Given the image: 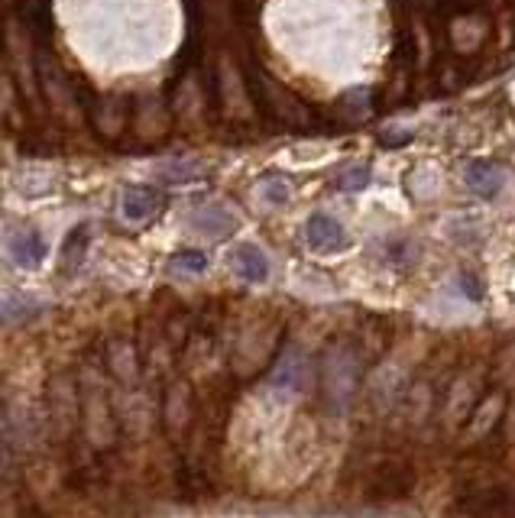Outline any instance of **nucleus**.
Returning <instances> with one entry per match:
<instances>
[{
  "label": "nucleus",
  "mask_w": 515,
  "mask_h": 518,
  "mask_svg": "<svg viewBox=\"0 0 515 518\" xmlns=\"http://www.w3.org/2000/svg\"><path fill=\"white\" fill-rule=\"evenodd\" d=\"M78 392H81V431L91 447L107 451L117 441V421L111 412V399H107V389L101 383V370L85 366L78 373Z\"/></svg>",
  "instance_id": "nucleus-1"
},
{
  "label": "nucleus",
  "mask_w": 515,
  "mask_h": 518,
  "mask_svg": "<svg viewBox=\"0 0 515 518\" xmlns=\"http://www.w3.org/2000/svg\"><path fill=\"white\" fill-rule=\"evenodd\" d=\"M46 418H49V431L52 441H72V434L81 428V392H78V379L69 373H59L49 379L46 386Z\"/></svg>",
  "instance_id": "nucleus-2"
},
{
  "label": "nucleus",
  "mask_w": 515,
  "mask_h": 518,
  "mask_svg": "<svg viewBox=\"0 0 515 518\" xmlns=\"http://www.w3.org/2000/svg\"><path fill=\"white\" fill-rule=\"evenodd\" d=\"M195 415V392L188 379H172L166 386V395H162V421H166L169 438H182L192 425Z\"/></svg>",
  "instance_id": "nucleus-3"
},
{
  "label": "nucleus",
  "mask_w": 515,
  "mask_h": 518,
  "mask_svg": "<svg viewBox=\"0 0 515 518\" xmlns=\"http://www.w3.org/2000/svg\"><path fill=\"white\" fill-rule=\"evenodd\" d=\"M503 415H506V392L503 389L486 392L483 399L477 402V408L470 412V418H467L464 444H480V441H486L496 431L499 421H503Z\"/></svg>",
  "instance_id": "nucleus-4"
},
{
  "label": "nucleus",
  "mask_w": 515,
  "mask_h": 518,
  "mask_svg": "<svg viewBox=\"0 0 515 518\" xmlns=\"http://www.w3.org/2000/svg\"><path fill=\"white\" fill-rule=\"evenodd\" d=\"M104 363H107V373H111L120 386H133L140 379V353L127 337H114L111 344H107Z\"/></svg>",
  "instance_id": "nucleus-5"
},
{
  "label": "nucleus",
  "mask_w": 515,
  "mask_h": 518,
  "mask_svg": "<svg viewBox=\"0 0 515 518\" xmlns=\"http://www.w3.org/2000/svg\"><path fill=\"white\" fill-rule=\"evenodd\" d=\"M159 208H162V195L146 185H130L124 198H120V211H124V221L130 224H146L149 217L159 214Z\"/></svg>",
  "instance_id": "nucleus-6"
},
{
  "label": "nucleus",
  "mask_w": 515,
  "mask_h": 518,
  "mask_svg": "<svg viewBox=\"0 0 515 518\" xmlns=\"http://www.w3.org/2000/svg\"><path fill=\"white\" fill-rule=\"evenodd\" d=\"M305 237L311 243V250H318V253H334L347 243L344 227L337 224L331 214H311L305 224Z\"/></svg>",
  "instance_id": "nucleus-7"
},
{
  "label": "nucleus",
  "mask_w": 515,
  "mask_h": 518,
  "mask_svg": "<svg viewBox=\"0 0 515 518\" xmlns=\"http://www.w3.org/2000/svg\"><path fill=\"white\" fill-rule=\"evenodd\" d=\"M464 182H467V188L473 195L496 198L506 185V172L499 166H493V162H470V166L464 169Z\"/></svg>",
  "instance_id": "nucleus-8"
},
{
  "label": "nucleus",
  "mask_w": 515,
  "mask_h": 518,
  "mask_svg": "<svg viewBox=\"0 0 515 518\" xmlns=\"http://www.w3.org/2000/svg\"><path fill=\"white\" fill-rule=\"evenodd\" d=\"M234 269H237L240 279L260 285L269 279V256L256 247V243H240V247L234 250Z\"/></svg>",
  "instance_id": "nucleus-9"
},
{
  "label": "nucleus",
  "mask_w": 515,
  "mask_h": 518,
  "mask_svg": "<svg viewBox=\"0 0 515 518\" xmlns=\"http://www.w3.org/2000/svg\"><path fill=\"white\" fill-rule=\"evenodd\" d=\"M192 224L208 237H227L230 230H234V214H230L224 204H201L192 214Z\"/></svg>",
  "instance_id": "nucleus-10"
},
{
  "label": "nucleus",
  "mask_w": 515,
  "mask_h": 518,
  "mask_svg": "<svg viewBox=\"0 0 515 518\" xmlns=\"http://www.w3.org/2000/svg\"><path fill=\"white\" fill-rule=\"evenodd\" d=\"M10 256L13 263L23 266V269H33L46 259V240L36 234V230H23L10 240Z\"/></svg>",
  "instance_id": "nucleus-11"
},
{
  "label": "nucleus",
  "mask_w": 515,
  "mask_h": 518,
  "mask_svg": "<svg viewBox=\"0 0 515 518\" xmlns=\"http://www.w3.org/2000/svg\"><path fill=\"white\" fill-rule=\"evenodd\" d=\"M39 311H43V305H39L36 298H30V295H7V298H0V327L33 321Z\"/></svg>",
  "instance_id": "nucleus-12"
},
{
  "label": "nucleus",
  "mask_w": 515,
  "mask_h": 518,
  "mask_svg": "<svg viewBox=\"0 0 515 518\" xmlns=\"http://www.w3.org/2000/svg\"><path fill=\"white\" fill-rule=\"evenodd\" d=\"M260 198L266 204H273V208H282L292 198V182L282 179V175H269V179L260 182Z\"/></svg>",
  "instance_id": "nucleus-13"
},
{
  "label": "nucleus",
  "mask_w": 515,
  "mask_h": 518,
  "mask_svg": "<svg viewBox=\"0 0 515 518\" xmlns=\"http://www.w3.org/2000/svg\"><path fill=\"white\" fill-rule=\"evenodd\" d=\"M88 234H91V230L85 224L75 227L72 234H69V240H65V250H62V263L65 266H78L81 263V256H85V247H88Z\"/></svg>",
  "instance_id": "nucleus-14"
},
{
  "label": "nucleus",
  "mask_w": 515,
  "mask_h": 518,
  "mask_svg": "<svg viewBox=\"0 0 515 518\" xmlns=\"http://www.w3.org/2000/svg\"><path fill=\"white\" fill-rule=\"evenodd\" d=\"M370 179H373L370 166H350L337 175V188H341V192H363V188L370 185Z\"/></svg>",
  "instance_id": "nucleus-15"
},
{
  "label": "nucleus",
  "mask_w": 515,
  "mask_h": 518,
  "mask_svg": "<svg viewBox=\"0 0 515 518\" xmlns=\"http://www.w3.org/2000/svg\"><path fill=\"white\" fill-rule=\"evenodd\" d=\"M172 269L188 272V276H201V272L208 269V256L201 250H182L172 256Z\"/></svg>",
  "instance_id": "nucleus-16"
},
{
  "label": "nucleus",
  "mask_w": 515,
  "mask_h": 518,
  "mask_svg": "<svg viewBox=\"0 0 515 518\" xmlns=\"http://www.w3.org/2000/svg\"><path fill=\"white\" fill-rule=\"evenodd\" d=\"M159 179H166V182H192V179H201V169L188 166V162H179V166H172V169H162Z\"/></svg>",
  "instance_id": "nucleus-17"
},
{
  "label": "nucleus",
  "mask_w": 515,
  "mask_h": 518,
  "mask_svg": "<svg viewBox=\"0 0 515 518\" xmlns=\"http://www.w3.org/2000/svg\"><path fill=\"white\" fill-rule=\"evenodd\" d=\"M460 285H464V292H467V295H473V298H480V295H483V292H480V282H477V279L464 276V279H460Z\"/></svg>",
  "instance_id": "nucleus-18"
}]
</instances>
